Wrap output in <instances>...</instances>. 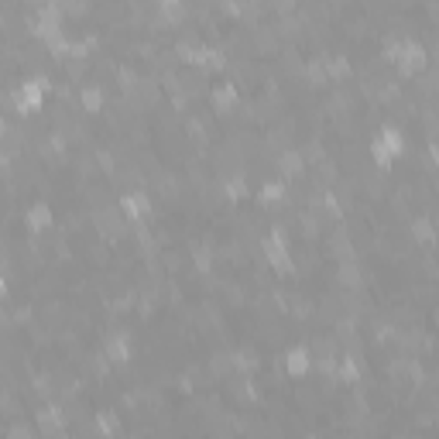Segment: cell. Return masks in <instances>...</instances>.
<instances>
[{"mask_svg":"<svg viewBox=\"0 0 439 439\" xmlns=\"http://www.w3.org/2000/svg\"><path fill=\"white\" fill-rule=\"evenodd\" d=\"M49 90H52V79H49V76H28V79L10 93V103L17 107V113H35V110H42Z\"/></svg>","mask_w":439,"mask_h":439,"instance_id":"obj_1","label":"cell"},{"mask_svg":"<svg viewBox=\"0 0 439 439\" xmlns=\"http://www.w3.org/2000/svg\"><path fill=\"white\" fill-rule=\"evenodd\" d=\"M261 247H265L268 265H272L278 274H292V272H295V265H292V258H288V237H285V230H281V226H272V233H268V240H265Z\"/></svg>","mask_w":439,"mask_h":439,"instance_id":"obj_2","label":"cell"},{"mask_svg":"<svg viewBox=\"0 0 439 439\" xmlns=\"http://www.w3.org/2000/svg\"><path fill=\"white\" fill-rule=\"evenodd\" d=\"M395 65H398V72L408 79V76H419L426 65H429V52L419 45V42H412V38H405L401 42V52L395 58Z\"/></svg>","mask_w":439,"mask_h":439,"instance_id":"obj_3","label":"cell"},{"mask_svg":"<svg viewBox=\"0 0 439 439\" xmlns=\"http://www.w3.org/2000/svg\"><path fill=\"white\" fill-rule=\"evenodd\" d=\"M117 210H120V217H124V220L141 223V220L151 217V199H148V192L131 189V192H124V196L117 199Z\"/></svg>","mask_w":439,"mask_h":439,"instance_id":"obj_4","label":"cell"},{"mask_svg":"<svg viewBox=\"0 0 439 439\" xmlns=\"http://www.w3.org/2000/svg\"><path fill=\"white\" fill-rule=\"evenodd\" d=\"M158 17H155V28H172V24H179V21H185V14H189V7L185 3H179V0H162L158 7Z\"/></svg>","mask_w":439,"mask_h":439,"instance_id":"obj_5","label":"cell"},{"mask_svg":"<svg viewBox=\"0 0 439 439\" xmlns=\"http://www.w3.org/2000/svg\"><path fill=\"white\" fill-rule=\"evenodd\" d=\"M378 144H381L384 151L391 155V158H398V155H405V134L398 131V127H391V124H384L381 131H378V138H374Z\"/></svg>","mask_w":439,"mask_h":439,"instance_id":"obj_6","label":"cell"},{"mask_svg":"<svg viewBox=\"0 0 439 439\" xmlns=\"http://www.w3.org/2000/svg\"><path fill=\"white\" fill-rule=\"evenodd\" d=\"M309 357H313L309 347H292V350L285 354V371H288L292 378H302V374L309 371V364H313Z\"/></svg>","mask_w":439,"mask_h":439,"instance_id":"obj_7","label":"cell"},{"mask_svg":"<svg viewBox=\"0 0 439 439\" xmlns=\"http://www.w3.org/2000/svg\"><path fill=\"white\" fill-rule=\"evenodd\" d=\"M107 357L117 364H127L131 361V333H110L107 336Z\"/></svg>","mask_w":439,"mask_h":439,"instance_id":"obj_8","label":"cell"},{"mask_svg":"<svg viewBox=\"0 0 439 439\" xmlns=\"http://www.w3.org/2000/svg\"><path fill=\"white\" fill-rule=\"evenodd\" d=\"M302 168H306V155H302V151L288 148V151H281V155H278V172H281L285 179L302 175Z\"/></svg>","mask_w":439,"mask_h":439,"instance_id":"obj_9","label":"cell"},{"mask_svg":"<svg viewBox=\"0 0 439 439\" xmlns=\"http://www.w3.org/2000/svg\"><path fill=\"white\" fill-rule=\"evenodd\" d=\"M24 220H28V226L31 230H49L52 226V206L49 203H35V206H28V213H24Z\"/></svg>","mask_w":439,"mask_h":439,"instance_id":"obj_10","label":"cell"},{"mask_svg":"<svg viewBox=\"0 0 439 439\" xmlns=\"http://www.w3.org/2000/svg\"><path fill=\"white\" fill-rule=\"evenodd\" d=\"M336 378L343 384H354L361 378V361H357V354H343L340 357V364H336Z\"/></svg>","mask_w":439,"mask_h":439,"instance_id":"obj_11","label":"cell"},{"mask_svg":"<svg viewBox=\"0 0 439 439\" xmlns=\"http://www.w3.org/2000/svg\"><path fill=\"white\" fill-rule=\"evenodd\" d=\"M213 107H217L220 113H230V110L237 107V86H233V83H223V86L213 90Z\"/></svg>","mask_w":439,"mask_h":439,"instance_id":"obj_12","label":"cell"},{"mask_svg":"<svg viewBox=\"0 0 439 439\" xmlns=\"http://www.w3.org/2000/svg\"><path fill=\"white\" fill-rule=\"evenodd\" d=\"M38 426H42L49 436H55V433L62 429V412H58V405H45V408L38 412Z\"/></svg>","mask_w":439,"mask_h":439,"instance_id":"obj_13","label":"cell"},{"mask_svg":"<svg viewBox=\"0 0 439 439\" xmlns=\"http://www.w3.org/2000/svg\"><path fill=\"white\" fill-rule=\"evenodd\" d=\"M329 251L340 258V261H354V251H350V237H347V230L340 226L333 237H329Z\"/></svg>","mask_w":439,"mask_h":439,"instance_id":"obj_14","label":"cell"},{"mask_svg":"<svg viewBox=\"0 0 439 439\" xmlns=\"http://www.w3.org/2000/svg\"><path fill=\"white\" fill-rule=\"evenodd\" d=\"M412 233H415V240H419V244H426V247L436 240V233H433V220H429V217L412 220Z\"/></svg>","mask_w":439,"mask_h":439,"instance_id":"obj_15","label":"cell"},{"mask_svg":"<svg viewBox=\"0 0 439 439\" xmlns=\"http://www.w3.org/2000/svg\"><path fill=\"white\" fill-rule=\"evenodd\" d=\"M79 103L90 110V113H97V110L103 107V90H100V86H83V93H79Z\"/></svg>","mask_w":439,"mask_h":439,"instance_id":"obj_16","label":"cell"},{"mask_svg":"<svg viewBox=\"0 0 439 439\" xmlns=\"http://www.w3.org/2000/svg\"><path fill=\"white\" fill-rule=\"evenodd\" d=\"M97 429H100L107 439H113L117 436V429H120V422H117L113 412H97Z\"/></svg>","mask_w":439,"mask_h":439,"instance_id":"obj_17","label":"cell"},{"mask_svg":"<svg viewBox=\"0 0 439 439\" xmlns=\"http://www.w3.org/2000/svg\"><path fill=\"white\" fill-rule=\"evenodd\" d=\"M306 76H309V83L313 86H326V65H323V58H313L309 65H306Z\"/></svg>","mask_w":439,"mask_h":439,"instance_id":"obj_18","label":"cell"},{"mask_svg":"<svg viewBox=\"0 0 439 439\" xmlns=\"http://www.w3.org/2000/svg\"><path fill=\"white\" fill-rule=\"evenodd\" d=\"M281 199H285V185H281V182H265V185H261V203H265V206L281 203Z\"/></svg>","mask_w":439,"mask_h":439,"instance_id":"obj_19","label":"cell"},{"mask_svg":"<svg viewBox=\"0 0 439 439\" xmlns=\"http://www.w3.org/2000/svg\"><path fill=\"white\" fill-rule=\"evenodd\" d=\"M223 189H226L230 199H244V196H247V179H244V175H230Z\"/></svg>","mask_w":439,"mask_h":439,"instance_id":"obj_20","label":"cell"},{"mask_svg":"<svg viewBox=\"0 0 439 439\" xmlns=\"http://www.w3.org/2000/svg\"><path fill=\"white\" fill-rule=\"evenodd\" d=\"M340 281H343V285H357V281H361L357 261H343V265H340Z\"/></svg>","mask_w":439,"mask_h":439,"instance_id":"obj_21","label":"cell"},{"mask_svg":"<svg viewBox=\"0 0 439 439\" xmlns=\"http://www.w3.org/2000/svg\"><path fill=\"white\" fill-rule=\"evenodd\" d=\"M230 364H233L237 371H251V367H254V357H251V354H233Z\"/></svg>","mask_w":439,"mask_h":439,"instance_id":"obj_22","label":"cell"},{"mask_svg":"<svg viewBox=\"0 0 439 439\" xmlns=\"http://www.w3.org/2000/svg\"><path fill=\"white\" fill-rule=\"evenodd\" d=\"M210 261H213L210 251H206V247H196V265H199V272H210Z\"/></svg>","mask_w":439,"mask_h":439,"instance_id":"obj_23","label":"cell"},{"mask_svg":"<svg viewBox=\"0 0 439 439\" xmlns=\"http://www.w3.org/2000/svg\"><path fill=\"white\" fill-rule=\"evenodd\" d=\"M97 158H100V168L103 172H113V155L110 151H97Z\"/></svg>","mask_w":439,"mask_h":439,"instance_id":"obj_24","label":"cell"},{"mask_svg":"<svg viewBox=\"0 0 439 439\" xmlns=\"http://www.w3.org/2000/svg\"><path fill=\"white\" fill-rule=\"evenodd\" d=\"M10 439H31V433H28L24 426H14V429H10Z\"/></svg>","mask_w":439,"mask_h":439,"instance_id":"obj_25","label":"cell"},{"mask_svg":"<svg viewBox=\"0 0 439 439\" xmlns=\"http://www.w3.org/2000/svg\"><path fill=\"white\" fill-rule=\"evenodd\" d=\"M7 292V281H3V272H0V295Z\"/></svg>","mask_w":439,"mask_h":439,"instance_id":"obj_26","label":"cell"},{"mask_svg":"<svg viewBox=\"0 0 439 439\" xmlns=\"http://www.w3.org/2000/svg\"><path fill=\"white\" fill-rule=\"evenodd\" d=\"M3 131H7V127H3V117H0V134H3Z\"/></svg>","mask_w":439,"mask_h":439,"instance_id":"obj_27","label":"cell"}]
</instances>
